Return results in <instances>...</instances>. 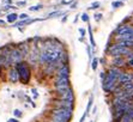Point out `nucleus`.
Masks as SVG:
<instances>
[{
    "instance_id": "nucleus-1",
    "label": "nucleus",
    "mask_w": 133,
    "mask_h": 122,
    "mask_svg": "<svg viewBox=\"0 0 133 122\" xmlns=\"http://www.w3.org/2000/svg\"><path fill=\"white\" fill-rule=\"evenodd\" d=\"M73 115V109L55 108L50 111V120L56 122H70Z\"/></svg>"
},
{
    "instance_id": "nucleus-2",
    "label": "nucleus",
    "mask_w": 133,
    "mask_h": 122,
    "mask_svg": "<svg viewBox=\"0 0 133 122\" xmlns=\"http://www.w3.org/2000/svg\"><path fill=\"white\" fill-rule=\"evenodd\" d=\"M15 67L19 74V82L22 83V84H24V85L25 84H29L30 78H31V70H30V66H29L28 62L21 61V62L15 65Z\"/></svg>"
},
{
    "instance_id": "nucleus-3",
    "label": "nucleus",
    "mask_w": 133,
    "mask_h": 122,
    "mask_svg": "<svg viewBox=\"0 0 133 122\" xmlns=\"http://www.w3.org/2000/svg\"><path fill=\"white\" fill-rule=\"evenodd\" d=\"M130 48H127V47H124L121 46L120 43H115V44H113V46L110 47V48L108 49V53L109 55H111V56H114V58H116V56H124V55H127L128 53H130Z\"/></svg>"
},
{
    "instance_id": "nucleus-4",
    "label": "nucleus",
    "mask_w": 133,
    "mask_h": 122,
    "mask_svg": "<svg viewBox=\"0 0 133 122\" xmlns=\"http://www.w3.org/2000/svg\"><path fill=\"white\" fill-rule=\"evenodd\" d=\"M23 58H24V54H23L22 50L19 49V47H13V48H11V50H10V61H11L12 66L16 64H18V62H21V61H23Z\"/></svg>"
},
{
    "instance_id": "nucleus-5",
    "label": "nucleus",
    "mask_w": 133,
    "mask_h": 122,
    "mask_svg": "<svg viewBox=\"0 0 133 122\" xmlns=\"http://www.w3.org/2000/svg\"><path fill=\"white\" fill-rule=\"evenodd\" d=\"M54 87H55L56 92L71 87V85H70V78H55V80H54Z\"/></svg>"
},
{
    "instance_id": "nucleus-6",
    "label": "nucleus",
    "mask_w": 133,
    "mask_h": 122,
    "mask_svg": "<svg viewBox=\"0 0 133 122\" xmlns=\"http://www.w3.org/2000/svg\"><path fill=\"white\" fill-rule=\"evenodd\" d=\"M58 96H59L60 99L68 101V102H74V93L71 87L66 89V90H62V91H58Z\"/></svg>"
},
{
    "instance_id": "nucleus-7",
    "label": "nucleus",
    "mask_w": 133,
    "mask_h": 122,
    "mask_svg": "<svg viewBox=\"0 0 133 122\" xmlns=\"http://www.w3.org/2000/svg\"><path fill=\"white\" fill-rule=\"evenodd\" d=\"M55 78H70V67L67 64L61 65L55 72Z\"/></svg>"
},
{
    "instance_id": "nucleus-8",
    "label": "nucleus",
    "mask_w": 133,
    "mask_h": 122,
    "mask_svg": "<svg viewBox=\"0 0 133 122\" xmlns=\"http://www.w3.org/2000/svg\"><path fill=\"white\" fill-rule=\"evenodd\" d=\"M133 82V73L131 72H121L120 77L118 79L119 85H124L126 83H132Z\"/></svg>"
},
{
    "instance_id": "nucleus-9",
    "label": "nucleus",
    "mask_w": 133,
    "mask_h": 122,
    "mask_svg": "<svg viewBox=\"0 0 133 122\" xmlns=\"http://www.w3.org/2000/svg\"><path fill=\"white\" fill-rule=\"evenodd\" d=\"M7 79L12 84H16V83L19 82V74L17 72V70H16V67L9 68V71H7Z\"/></svg>"
},
{
    "instance_id": "nucleus-10",
    "label": "nucleus",
    "mask_w": 133,
    "mask_h": 122,
    "mask_svg": "<svg viewBox=\"0 0 133 122\" xmlns=\"http://www.w3.org/2000/svg\"><path fill=\"white\" fill-rule=\"evenodd\" d=\"M118 36H125V35H133V28L131 25H120L116 29Z\"/></svg>"
},
{
    "instance_id": "nucleus-11",
    "label": "nucleus",
    "mask_w": 133,
    "mask_h": 122,
    "mask_svg": "<svg viewBox=\"0 0 133 122\" xmlns=\"http://www.w3.org/2000/svg\"><path fill=\"white\" fill-rule=\"evenodd\" d=\"M56 108H67V109H73V102H68V101H64V99H60L56 101L55 103Z\"/></svg>"
},
{
    "instance_id": "nucleus-12",
    "label": "nucleus",
    "mask_w": 133,
    "mask_h": 122,
    "mask_svg": "<svg viewBox=\"0 0 133 122\" xmlns=\"http://www.w3.org/2000/svg\"><path fill=\"white\" fill-rule=\"evenodd\" d=\"M18 47H19V49L22 50L23 54H24V56H26V55L29 54V50H30V46H29V41H24V42L19 43Z\"/></svg>"
},
{
    "instance_id": "nucleus-13",
    "label": "nucleus",
    "mask_w": 133,
    "mask_h": 122,
    "mask_svg": "<svg viewBox=\"0 0 133 122\" xmlns=\"http://www.w3.org/2000/svg\"><path fill=\"white\" fill-rule=\"evenodd\" d=\"M18 21V15L15 12H11V13H7L6 16V22L10 23V24H15L16 22Z\"/></svg>"
},
{
    "instance_id": "nucleus-14",
    "label": "nucleus",
    "mask_w": 133,
    "mask_h": 122,
    "mask_svg": "<svg viewBox=\"0 0 133 122\" xmlns=\"http://www.w3.org/2000/svg\"><path fill=\"white\" fill-rule=\"evenodd\" d=\"M113 65H114L115 67H121L122 65H125V60L121 56H116L114 59V61H113Z\"/></svg>"
},
{
    "instance_id": "nucleus-15",
    "label": "nucleus",
    "mask_w": 133,
    "mask_h": 122,
    "mask_svg": "<svg viewBox=\"0 0 133 122\" xmlns=\"http://www.w3.org/2000/svg\"><path fill=\"white\" fill-rule=\"evenodd\" d=\"M88 30H89V40H90V43H91V47H92V48H95V47H96V42H95L94 34H92V29H91V26H90V25H89V28H88Z\"/></svg>"
},
{
    "instance_id": "nucleus-16",
    "label": "nucleus",
    "mask_w": 133,
    "mask_h": 122,
    "mask_svg": "<svg viewBox=\"0 0 133 122\" xmlns=\"http://www.w3.org/2000/svg\"><path fill=\"white\" fill-rule=\"evenodd\" d=\"M64 15H65L64 11H54V12L48 13V17H47V18H58V17L64 16Z\"/></svg>"
},
{
    "instance_id": "nucleus-17",
    "label": "nucleus",
    "mask_w": 133,
    "mask_h": 122,
    "mask_svg": "<svg viewBox=\"0 0 133 122\" xmlns=\"http://www.w3.org/2000/svg\"><path fill=\"white\" fill-rule=\"evenodd\" d=\"M28 9H29L30 12H37V11H40V10L43 9V5H42V4H37V5L30 6V7H28Z\"/></svg>"
},
{
    "instance_id": "nucleus-18",
    "label": "nucleus",
    "mask_w": 133,
    "mask_h": 122,
    "mask_svg": "<svg viewBox=\"0 0 133 122\" xmlns=\"http://www.w3.org/2000/svg\"><path fill=\"white\" fill-rule=\"evenodd\" d=\"M92 103H94V96L91 95L89 97V101H88V105H87V109H85V113L87 114H89V111H90V108L92 107Z\"/></svg>"
},
{
    "instance_id": "nucleus-19",
    "label": "nucleus",
    "mask_w": 133,
    "mask_h": 122,
    "mask_svg": "<svg viewBox=\"0 0 133 122\" xmlns=\"http://www.w3.org/2000/svg\"><path fill=\"white\" fill-rule=\"evenodd\" d=\"M132 121H133V119L127 113L124 114V115H122V117L120 119V122H132Z\"/></svg>"
},
{
    "instance_id": "nucleus-20",
    "label": "nucleus",
    "mask_w": 133,
    "mask_h": 122,
    "mask_svg": "<svg viewBox=\"0 0 133 122\" xmlns=\"http://www.w3.org/2000/svg\"><path fill=\"white\" fill-rule=\"evenodd\" d=\"M122 5H124V3H122L121 0H115V1L111 3V7H113V9H119V7H121Z\"/></svg>"
},
{
    "instance_id": "nucleus-21",
    "label": "nucleus",
    "mask_w": 133,
    "mask_h": 122,
    "mask_svg": "<svg viewBox=\"0 0 133 122\" xmlns=\"http://www.w3.org/2000/svg\"><path fill=\"white\" fill-rule=\"evenodd\" d=\"M16 9H18V7L13 6L12 4H11V5H4V7H1V11H3V12H6V11H10V10H16Z\"/></svg>"
},
{
    "instance_id": "nucleus-22",
    "label": "nucleus",
    "mask_w": 133,
    "mask_h": 122,
    "mask_svg": "<svg viewBox=\"0 0 133 122\" xmlns=\"http://www.w3.org/2000/svg\"><path fill=\"white\" fill-rule=\"evenodd\" d=\"M98 62L99 60L97 58L92 59V61H91V68H92V71H96L97 70V66H98Z\"/></svg>"
},
{
    "instance_id": "nucleus-23",
    "label": "nucleus",
    "mask_w": 133,
    "mask_h": 122,
    "mask_svg": "<svg viewBox=\"0 0 133 122\" xmlns=\"http://www.w3.org/2000/svg\"><path fill=\"white\" fill-rule=\"evenodd\" d=\"M98 7H101V3L99 1H94L91 5H90V7H88L89 10H96L98 9Z\"/></svg>"
},
{
    "instance_id": "nucleus-24",
    "label": "nucleus",
    "mask_w": 133,
    "mask_h": 122,
    "mask_svg": "<svg viewBox=\"0 0 133 122\" xmlns=\"http://www.w3.org/2000/svg\"><path fill=\"white\" fill-rule=\"evenodd\" d=\"M30 18V16L26 15V13H21V15H18V19H21V21H24V19H29Z\"/></svg>"
},
{
    "instance_id": "nucleus-25",
    "label": "nucleus",
    "mask_w": 133,
    "mask_h": 122,
    "mask_svg": "<svg viewBox=\"0 0 133 122\" xmlns=\"http://www.w3.org/2000/svg\"><path fill=\"white\" fill-rule=\"evenodd\" d=\"M13 114H15L16 117H22L23 116V111L22 110H19V109H16L15 111H13Z\"/></svg>"
},
{
    "instance_id": "nucleus-26",
    "label": "nucleus",
    "mask_w": 133,
    "mask_h": 122,
    "mask_svg": "<svg viewBox=\"0 0 133 122\" xmlns=\"http://www.w3.org/2000/svg\"><path fill=\"white\" fill-rule=\"evenodd\" d=\"M81 18H82V21L85 22V23L89 22V16H88V13H83V15H81Z\"/></svg>"
},
{
    "instance_id": "nucleus-27",
    "label": "nucleus",
    "mask_w": 133,
    "mask_h": 122,
    "mask_svg": "<svg viewBox=\"0 0 133 122\" xmlns=\"http://www.w3.org/2000/svg\"><path fill=\"white\" fill-rule=\"evenodd\" d=\"M94 17H95V21L96 22H99L101 19H102V13H96Z\"/></svg>"
},
{
    "instance_id": "nucleus-28",
    "label": "nucleus",
    "mask_w": 133,
    "mask_h": 122,
    "mask_svg": "<svg viewBox=\"0 0 133 122\" xmlns=\"http://www.w3.org/2000/svg\"><path fill=\"white\" fill-rule=\"evenodd\" d=\"M87 52H88L89 60H91V58H92V54H91V49H90V46H87Z\"/></svg>"
},
{
    "instance_id": "nucleus-29",
    "label": "nucleus",
    "mask_w": 133,
    "mask_h": 122,
    "mask_svg": "<svg viewBox=\"0 0 133 122\" xmlns=\"http://www.w3.org/2000/svg\"><path fill=\"white\" fill-rule=\"evenodd\" d=\"M78 31H79V34H81L82 37L85 36V29H83V28H79V29H78Z\"/></svg>"
},
{
    "instance_id": "nucleus-30",
    "label": "nucleus",
    "mask_w": 133,
    "mask_h": 122,
    "mask_svg": "<svg viewBox=\"0 0 133 122\" xmlns=\"http://www.w3.org/2000/svg\"><path fill=\"white\" fill-rule=\"evenodd\" d=\"M25 5H26V1H25V0H23V1H18V3H17V6H19V7L25 6Z\"/></svg>"
},
{
    "instance_id": "nucleus-31",
    "label": "nucleus",
    "mask_w": 133,
    "mask_h": 122,
    "mask_svg": "<svg viewBox=\"0 0 133 122\" xmlns=\"http://www.w3.org/2000/svg\"><path fill=\"white\" fill-rule=\"evenodd\" d=\"M1 4H3V5H11V4H12V0H3Z\"/></svg>"
},
{
    "instance_id": "nucleus-32",
    "label": "nucleus",
    "mask_w": 133,
    "mask_h": 122,
    "mask_svg": "<svg viewBox=\"0 0 133 122\" xmlns=\"http://www.w3.org/2000/svg\"><path fill=\"white\" fill-rule=\"evenodd\" d=\"M87 116H88V114L85 113V111H84V114H83V116H82V117H81V120H79V122H84V121H85V119H87Z\"/></svg>"
},
{
    "instance_id": "nucleus-33",
    "label": "nucleus",
    "mask_w": 133,
    "mask_h": 122,
    "mask_svg": "<svg viewBox=\"0 0 133 122\" xmlns=\"http://www.w3.org/2000/svg\"><path fill=\"white\" fill-rule=\"evenodd\" d=\"M77 5H78V3H77V1H73V4H71V9H72V10L77 9Z\"/></svg>"
},
{
    "instance_id": "nucleus-34",
    "label": "nucleus",
    "mask_w": 133,
    "mask_h": 122,
    "mask_svg": "<svg viewBox=\"0 0 133 122\" xmlns=\"http://www.w3.org/2000/svg\"><path fill=\"white\" fill-rule=\"evenodd\" d=\"M31 91H32V93H34V98H37V90L36 89H32V90H31Z\"/></svg>"
},
{
    "instance_id": "nucleus-35",
    "label": "nucleus",
    "mask_w": 133,
    "mask_h": 122,
    "mask_svg": "<svg viewBox=\"0 0 133 122\" xmlns=\"http://www.w3.org/2000/svg\"><path fill=\"white\" fill-rule=\"evenodd\" d=\"M104 77H105V74H104V72H101V73H99V78H101V79H104Z\"/></svg>"
},
{
    "instance_id": "nucleus-36",
    "label": "nucleus",
    "mask_w": 133,
    "mask_h": 122,
    "mask_svg": "<svg viewBox=\"0 0 133 122\" xmlns=\"http://www.w3.org/2000/svg\"><path fill=\"white\" fill-rule=\"evenodd\" d=\"M66 21H67V15H64V18L61 19V22H62V23H65Z\"/></svg>"
},
{
    "instance_id": "nucleus-37",
    "label": "nucleus",
    "mask_w": 133,
    "mask_h": 122,
    "mask_svg": "<svg viewBox=\"0 0 133 122\" xmlns=\"http://www.w3.org/2000/svg\"><path fill=\"white\" fill-rule=\"evenodd\" d=\"M7 122H19V121H18V120H16V119H10Z\"/></svg>"
},
{
    "instance_id": "nucleus-38",
    "label": "nucleus",
    "mask_w": 133,
    "mask_h": 122,
    "mask_svg": "<svg viewBox=\"0 0 133 122\" xmlns=\"http://www.w3.org/2000/svg\"><path fill=\"white\" fill-rule=\"evenodd\" d=\"M128 65H130L131 67H133V59H131V60L128 61Z\"/></svg>"
},
{
    "instance_id": "nucleus-39",
    "label": "nucleus",
    "mask_w": 133,
    "mask_h": 122,
    "mask_svg": "<svg viewBox=\"0 0 133 122\" xmlns=\"http://www.w3.org/2000/svg\"><path fill=\"white\" fill-rule=\"evenodd\" d=\"M5 24H6V22H5V21H1V19H0V25H3V26H4Z\"/></svg>"
},
{
    "instance_id": "nucleus-40",
    "label": "nucleus",
    "mask_w": 133,
    "mask_h": 122,
    "mask_svg": "<svg viewBox=\"0 0 133 122\" xmlns=\"http://www.w3.org/2000/svg\"><path fill=\"white\" fill-rule=\"evenodd\" d=\"M132 122H133V121H132Z\"/></svg>"
}]
</instances>
